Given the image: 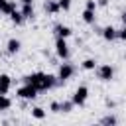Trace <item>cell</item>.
<instances>
[{
    "label": "cell",
    "instance_id": "cell-15",
    "mask_svg": "<svg viewBox=\"0 0 126 126\" xmlns=\"http://www.w3.org/2000/svg\"><path fill=\"white\" fill-rule=\"evenodd\" d=\"M83 20H85L87 24H93V22H94V10H85V12H83Z\"/></svg>",
    "mask_w": 126,
    "mask_h": 126
},
{
    "label": "cell",
    "instance_id": "cell-26",
    "mask_svg": "<svg viewBox=\"0 0 126 126\" xmlns=\"http://www.w3.org/2000/svg\"><path fill=\"white\" fill-rule=\"evenodd\" d=\"M120 18H122V22H124V26H126V12H124V14L120 16Z\"/></svg>",
    "mask_w": 126,
    "mask_h": 126
},
{
    "label": "cell",
    "instance_id": "cell-23",
    "mask_svg": "<svg viewBox=\"0 0 126 126\" xmlns=\"http://www.w3.org/2000/svg\"><path fill=\"white\" fill-rule=\"evenodd\" d=\"M51 110H53V112H59V110H61V104H59V102H51Z\"/></svg>",
    "mask_w": 126,
    "mask_h": 126
},
{
    "label": "cell",
    "instance_id": "cell-1",
    "mask_svg": "<svg viewBox=\"0 0 126 126\" xmlns=\"http://www.w3.org/2000/svg\"><path fill=\"white\" fill-rule=\"evenodd\" d=\"M28 85H33L37 91H45V89H51L55 85V77L53 75H45V73H32L28 77H24Z\"/></svg>",
    "mask_w": 126,
    "mask_h": 126
},
{
    "label": "cell",
    "instance_id": "cell-21",
    "mask_svg": "<svg viewBox=\"0 0 126 126\" xmlns=\"http://www.w3.org/2000/svg\"><path fill=\"white\" fill-rule=\"evenodd\" d=\"M71 104H73V100H71V102H63V104H61V110H63V112H69V110H71Z\"/></svg>",
    "mask_w": 126,
    "mask_h": 126
},
{
    "label": "cell",
    "instance_id": "cell-9",
    "mask_svg": "<svg viewBox=\"0 0 126 126\" xmlns=\"http://www.w3.org/2000/svg\"><path fill=\"white\" fill-rule=\"evenodd\" d=\"M55 33H57L59 37H69L73 32H71V28H67V26H55Z\"/></svg>",
    "mask_w": 126,
    "mask_h": 126
},
{
    "label": "cell",
    "instance_id": "cell-8",
    "mask_svg": "<svg viewBox=\"0 0 126 126\" xmlns=\"http://www.w3.org/2000/svg\"><path fill=\"white\" fill-rule=\"evenodd\" d=\"M16 10V2H8V0H0V12L4 14H12Z\"/></svg>",
    "mask_w": 126,
    "mask_h": 126
},
{
    "label": "cell",
    "instance_id": "cell-11",
    "mask_svg": "<svg viewBox=\"0 0 126 126\" xmlns=\"http://www.w3.org/2000/svg\"><path fill=\"white\" fill-rule=\"evenodd\" d=\"M102 35H104V39H114V37H116V30H114L112 26H106V28L102 30Z\"/></svg>",
    "mask_w": 126,
    "mask_h": 126
},
{
    "label": "cell",
    "instance_id": "cell-7",
    "mask_svg": "<svg viewBox=\"0 0 126 126\" xmlns=\"http://www.w3.org/2000/svg\"><path fill=\"white\" fill-rule=\"evenodd\" d=\"M10 83H12V79L8 75H0V94H6L10 91Z\"/></svg>",
    "mask_w": 126,
    "mask_h": 126
},
{
    "label": "cell",
    "instance_id": "cell-25",
    "mask_svg": "<svg viewBox=\"0 0 126 126\" xmlns=\"http://www.w3.org/2000/svg\"><path fill=\"white\" fill-rule=\"evenodd\" d=\"M96 4H100V6H106V0H98Z\"/></svg>",
    "mask_w": 126,
    "mask_h": 126
},
{
    "label": "cell",
    "instance_id": "cell-3",
    "mask_svg": "<svg viewBox=\"0 0 126 126\" xmlns=\"http://www.w3.org/2000/svg\"><path fill=\"white\" fill-rule=\"evenodd\" d=\"M87 94H89V91H87V87H79L77 91H75V94H73V104H83L85 100H87Z\"/></svg>",
    "mask_w": 126,
    "mask_h": 126
},
{
    "label": "cell",
    "instance_id": "cell-20",
    "mask_svg": "<svg viewBox=\"0 0 126 126\" xmlns=\"http://www.w3.org/2000/svg\"><path fill=\"white\" fill-rule=\"evenodd\" d=\"M116 37H120V39L126 41V26H124L122 30H116Z\"/></svg>",
    "mask_w": 126,
    "mask_h": 126
},
{
    "label": "cell",
    "instance_id": "cell-16",
    "mask_svg": "<svg viewBox=\"0 0 126 126\" xmlns=\"http://www.w3.org/2000/svg\"><path fill=\"white\" fill-rule=\"evenodd\" d=\"M22 14H24V18H32V16H33V6H32V4H24Z\"/></svg>",
    "mask_w": 126,
    "mask_h": 126
},
{
    "label": "cell",
    "instance_id": "cell-5",
    "mask_svg": "<svg viewBox=\"0 0 126 126\" xmlns=\"http://www.w3.org/2000/svg\"><path fill=\"white\" fill-rule=\"evenodd\" d=\"M112 75H114V69H112L110 65H102V67H98V79H102V81H110Z\"/></svg>",
    "mask_w": 126,
    "mask_h": 126
},
{
    "label": "cell",
    "instance_id": "cell-19",
    "mask_svg": "<svg viewBox=\"0 0 126 126\" xmlns=\"http://www.w3.org/2000/svg\"><path fill=\"white\" fill-rule=\"evenodd\" d=\"M59 8L61 10H69L71 8V0H59Z\"/></svg>",
    "mask_w": 126,
    "mask_h": 126
},
{
    "label": "cell",
    "instance_id": "cell-10",
    "mask_svg": "<svg viewBox=\"0 0 126 126\" xmlns=\"http://www.w3.org/2000/svg\"><path fill=\"white\" fill-rule=\"evenodd\" d=\"M45 10H47L49 14H57L61 8H59V2H51V0H47V2H45Z\"/></svg>",
    "mask_w": 126,
    "mask_h": 126
},
{
    "label": "cell",
    "instance_id": "cell-2",
    "mask_svg": "<svg viewBox=\"0 0 126 126\" xmlns=\"http://www.w3.org/2000/svg\"><path fill=\"white\" fill-rule=\"evenodd\" d=\"M18 96H22V98H35L37 96V89L33 85H28L26 83V87L18 89Z\"/></svg>",
    "mask_w": 126,
    "mask_h": 126
},
{
    "label": "cell",
    "instance_id": "cell-17",
    "mask_svg": "<svg viewBox=\"0 0 126 126\" xmlns=\"http://www.w3.org/2000/svg\"><path fill=\"white\" fill-rule=\"evenodd\" d=\"M32 116H33V118H37V120H41V118L45 116V110H43V108H39V106H35V108H32Z\"/></svg>",
    "mask_w": 126,
    "mask_h": 126
},
{
    "label": "cell",
    "instance_id": "cell-18",
    "mask_svg": "<svg viewBox=\"0 0 126 126\" xmlns=\"http://www.w3.org/2000/svg\"><path fill=\"white\" fill-rule=\"evenodd\" d=\"M94 67H96L94 59H85V61H83V69H89V71H91V69H94Z\"/></svg>",
    "mask_w": 126,
    "mask_h": 126
},
{
    "label": "cell",
    "instance_id": "cell-24",
    "mask_svg": "<svg viewBox=\"0 0 126 126\" xmlns=\"http://www.w3.org/2000/svg\"><path fill=\"white\" fill-rule=\"evenodd\" d=\"M102 122H104V124H114V122H116V118H112V116H108V118H104Z\"/></svg>",
    "mask_w": 126,
    "mask_h": 126
},
{
    "label": "cell",
    "instance_id": "cell-14",
    "mask_svg": "<svg viewBox=\"0 0 126 126\" xmlns=\"http://www.w3.org/2000/svg\"><path fill=\"white\" fill-rule=\"evenodd\" d=\"M10 18H12V22H14V24H22V22H24V14H22V12H18V10H14V12L10 14Z\"/></svg>",
    "mask_w": 126,
    "mask_h": 126
},
{
    "label": "cell",
    "instance_id": "cell-13",
    "mask_svg": "<svg viewBox=\"0 0 126 126\" xmlns=\"http://www.w3.org/2000/svg\"><path fill=\"white\" fill-rule=\"evenodd\" d=\"M12 106V100L6 96V94H0V110H6Z\"/></svg>",
    "mask_w": 126,
    "mask_h": 126
},
{
    "label": "cell",
    "instance_id": "cell-22",
    "mask_svg": "<svg viewBox=\"0 0 126 126\" xmlns=\"http://www.w3.org/2000/svg\"><path fill=\"white\" fill-rule=\"evenodd\" d=\"M94 8H96V2L94 0H89L87 2V10H94Z\"/></svg>",
    "mask_w": 126,
    "mask_h": 126
},
{
    "label": "cell",
    "instance_id": "cell-4",
    "mask_svg": "<svg viewBox=\"0 0 126 126\" xmlns=\"http://www.w3.org/2000/svg\"><path fill=\"white\" fill-rule=\"evenodd\" d=\"M55 49H57V55L67 59L69 57V49H67V43H65V37H57V43H55Z\"/></svg>",
    "mask_w": 126,
    "mask_h": 126
},
{
    "label": "cell",
    "instance_id": "cell-27",
    "mask_svg": "<svg viewBox=\"0 0 126 126\" xmlns=\"http://www.w3.org/2000/svg\"><path fill=\"white\" fill-rule=\"evenodd\" d=\"M24 4H33V0H22Z\"/></svg>",
    "mask_w": 126,
    "mask_h": 126
},
{
    "label": "cell",
    "instance_id": "cell-6",
    "mask_svg": "<svg viewBox=\"0 0 126 126\" xmlns=\"http://www.w3.org/2000/svg\"><path fill=\"white\" fill-rule=\"evenodd\" d=\"M71 75H73V67H71L69 63H63V65L59 67V79H61V81H67Z\"/></svg>",
    "mask_w": 126,
    "mask_h": 126
},
{
    "label": "cell",
    "instance_id": "cell-12",
    "mask_svg": "<svg viewBox=\"0 0 126 126\" xmlns=\"http://www.w3.org/2000/svg\"><path fill=\"white\" fill-rule=\"evenodd\" d=\"M20 49V41L18 39H10L8 41V53H18Z\"/></svg>",
    "mask_w": 126,
    "mask_h": 126
}]
</instances>
